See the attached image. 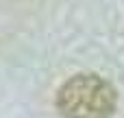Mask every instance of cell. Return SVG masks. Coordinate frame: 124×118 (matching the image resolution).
<instances>
[{"label":"cell","mask_w":124,"mask_h":118,"mask_svg":"<svg viewBox=\"0 0 124 118\" xmlns=\"http://www.w3.org/2000/svg\"><path fill=\"white\" fill-rule=\"evenodd\" d=\"M116 107L118 92L100 74H74L57 92L61 118H113Z\"/></svg>","instance_id":"cell-1"}]
</instances>
